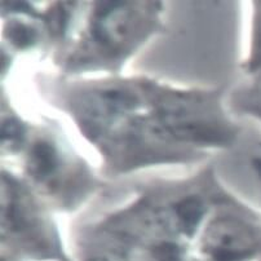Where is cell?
<instances>
[{
    "instance_id": "cell-1",
    "label": "cell",
    "mask_w": 261,
    "mask_h": 261,
    "mask_svg": "<svg viewBox=\"0 0 261 261\" xmlns=\"http://www.w3.org/2000/svg\"><path fill=\"white\" fill-rule=\"evenodd\" d=\"M60 159L55 146L47 141H38L30 151L28 162L29 173L36 180H44L55 173Z\"/></svg>"
},
{
    "instance_id": "cell-2",
    "label": "cell",
    "mask_w": 261,
    "mask_h": 261,
    "mask_svg": "<svg viewBox=\"0 0 261 261\" xmlns=\"http://www.w3.org/2000/svg\"><path fill=\"white\" fill-rule=\"evenodd\" d=\"M176 214L181 222L182 230L188 236H193L199 225L203 215L206 212L204 204L197 197H190L180 200L175 206Z\"/></svg>"
},
{
    "instance_id": "cell-3",
    "label": "cell",
    "mask_w": 261,
    "mask_h": 261,
    "mask_svg": "<svg viewBox=\"0 0 261 261\" xmlns=\"http://www.w3.org/2000/svg\"><path fill=\"white\" fill-rule=\"evenodd\" d=\"M6 35L17 48H29L35 43L36 33L33 28L21 22H11L6 28Z\"/></svg>"
},
{
    "instance_id": "cell-4",
    "label": "cell",
    "mask_w": 261,
    "mask_h": 261,
    "mask_svg": "<svg viewBox=\"0 0 261 261\" xmlns=\"http://www.w3.org/2000/svg\"><path fill=\"white\" fill-rule=\"evenodd\" d=\"M25 135V129H23L22 124L20 122H17L16 119H6L2 124V141L3 144L16 145L21 144Z\"/></svg>"
},
{
    "instance_id": "cell-5",
    "label": "cell",
    "mask_w": 261,
    "mask_h": 261,
    "mask_svg": "<svg viewBox=\"0 0 261 261\" xmlns=\"http://www.w3.org/2000/svg\"><path fill=\"white\" fill-rule=\"evenodd\" d=\"M158 261H181V250L175 243H162L154 250Z\"/></svg>"
},
{
    "instance_id": "cell-6",
    "label": "cell",
    "mask_w": 261,
    "mask_h": 261,
    "mask_svg": "<svg viewBox=\"0 0 261 261\" xmlns=\"http://www.w3.org/2000/svg\"><path fill=\"white\" fill-rule=\"evenodd\" d=\"M66 11H64L61 7H59L57 11H56V13H53L52 16H50L49 25L52 26L55 33H62L65 25H66Z\"/></svg>"
}]
</instances>
